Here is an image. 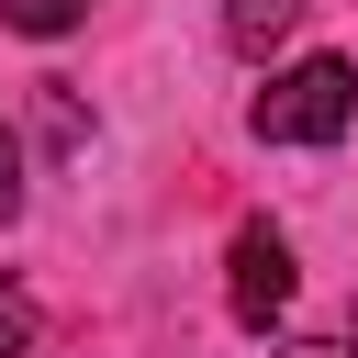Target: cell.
I'll list each match as a JSON object with an SVG mask.
<instances>
[{"mask_svg": "<svg viewBox=\"0 0 358 358\" xmlns=\"http://www.w3.org/2000/svg\"><path fill=\"white\" fill-rule=\"evenodd\" d=\"M246 123H257V145H336V134L358 123V67H347V56H291V67H268V90L246 101Z\"/></svg>", "mask_w": 358, "mask_h": 358, "instance_id": "6da1fadb", "label": "cell"}, {"mask_svg": "<svg viewBox=\"0 0 358 358\" xmlns=\"http://www.w3.org/2000/svg\"><path fill=\"white\" fill-rule=\"evenodd\" d=\"M291 291H302L291 235H280V224H235V246H224V302H235V324L268 336V324L291 313Z\"/></svg>", "mask_w": 358, "mask_h": 358, "instance_id": "7a4b0ae2", "label": "cell"}, {"mask_svg": "<svg viewBox=\"0 0 358 358\" xmlns=\"http://www.w3.org/2000/svg\"><path fill=\"white\" fill-rule=\"evenodd\" d=\"M302 34V0H224V45L235 56H280Z\"/></svg>", "mask_w": 358, "mask_h": 358, "instance_id": "3957f363", "label": "cell"}, {"mask_svg": "<svg viewBox=\"0 0 358 358\" xmlns=\"http://www.w3.org/2000/svg\"><path fill=\"white\" fill-rule=\"evenodd\" d=\"M0 22L45 45V34H67V22H90V0H0Z\"/></svg>", "mask_w": 358, "mask_h": 358, "instance_id": "277c9868", "label": "cell"}, {"mask_svg": "<svg viewBox=\"0 0 358 358\" xmlns=\"http://www.w3.org/2000/svg\"><path fill=\"white\" fill-rule=\"evenodd\" d=\"M78 134H90V123H78V90H56V78H45V145H56V157H67V145H78Z\"/></svg>", "mask_w": 358, "mask_h": 358, "instance_id": "5b68a950", "label": "cell"}, {"mask_svg": "<svg viewBox=\"0 0 358 358\" xmlns=\"http://www.w3.org/2000/svg\"><path fill=\"white\" fill-rule=\"evenodd\" d=\"M11 213H22V134L0 123V224H11Z\"/></svg>", "mask_w": 358, "mask_h": 358, "instance_id": "8992f818", "label": "cell"}, {"mask_svg": "<svg viewBox=\"0 0 358 358\" xmlns=\"http://www.w3.org/2000/svg\"><path fill=\"white\" fill-rule=\"evenodd\" d=\"M268 358H358V336H291V347H268Z\"/></svg>", "mask_w": 358, "mask_h": 358, "instance_id": "52a82bcc", "label": "cell"}, {"mask_svg": "<svg viewBox=\"0 0 358 358\" xmlns=\"http://www.w3.org/2000/svg\"><path fill=\"white\" fill-rule=\"evenodd\" d=\"M22 347H34V324H22V313H0V358H22Z\"/></svg>", "mask_w": 358, "mask_h": 358, "instance_id": "ba28073f", "label": "cell"}]
</instances>
